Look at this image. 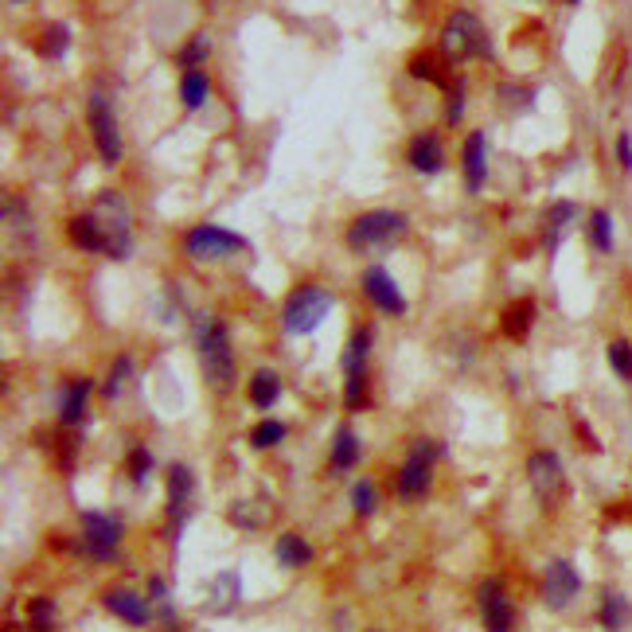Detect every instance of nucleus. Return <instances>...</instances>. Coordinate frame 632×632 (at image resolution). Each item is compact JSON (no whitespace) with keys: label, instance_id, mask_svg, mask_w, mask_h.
Returning a JSON list of instances; mask_svg holds the SVG:
<instances>
[{"label":"nucleus","instance_id":"nucleus-25","mask_svg":"<svg viewBox=\"0 0 632 632\" xmlns=\"http://www.w3.org/2000/svg\"><path fill=\"white\" fill-rule=\"evenodd\" d=\"M578 215V207L570 203V199H562V203H554L551 211H547V246H558L562 235H566V227H570V219Z\"/></svg>","mask_w":632,"mask_h":632},{"label":"nucleus","instance_id":"nucleus-16","mask_svg":"<svg viewBox=\"0 0 632 632\" xmlns=\"http://www.w3.org/2000/svg\"><path fill=\"white\" fill-rule=\"evenodd\" d=\"M106 609L114 617H121V621H129V625H145L149 621V601L133 590H110L106 593Z\"/></svg>","mask_w":632,"mask_h":632},{"label":"nucleus","instance_id":"nucleus-27","mask_svg":"<svg viewBox=\"0 0 632 632\" xmlns=\"http://www.w3.org/2000/svg\"><path fill=\"white\" fill-rule=\"evenodd\" d=\"M207 75L203 71H184V79H180V98H184V106L188 110H199L203 106V98H207Z\"/></svg>","mask_w":632,"mask_h":632},{"label":"nucleus","instance_id":"nucleus-38","mask_svg":"<svg viewBox=\"0 0 632 632\" xmlns=\"http://www.w3.org/2000/svg\"><path fill=\"white\" fill-rule=\"evenodd\" d=\"M51 617H55V605H51L47 597H36V601H32V621H36V629L47 632V625H51Z\"/></svg>","mask_w":632,"mask_h":632},{"label":"nucleus","instance_id":"nucleus-11","mask_svg":"<svg viewBox=\"0 0 632 632\" xmlns=\"http://www.w3.org/2000/svg\"><path fill=\"white\" fill-rule=\"evenodd\" d=\"M476 597H480L484 629L488 632H512L515 629V609H512V601H508V593H504V586H500L496 578H488V582L476 590Z\"/></svg>","mask_w":632,"mask_h":632},{"label":"nucleus","instance_id":"nucleus-34","mask_svg":"<svg viewBox=\"0 0 632 632\" xmlns=\"http://www.w3.org/2000/svg\"><path fill=\"white\" fill-rule=\"evenodd\" d=\"M410 75H414V79L445 82V79H441V71H437V59H434V55H414V59H410Z\"/></svg>","mask_w":632,"mask_h":632},{"label":"nucleus","instance_id":"nucleus-28","mask_svg":"<svg viewBox=\"0 0 632 632\" xmlns=\"http://www.w3.org/2000/svg\"><path fill=\"white\" fill-rule=\"evenodd\" d=\"M531 320H535V305H531V301H519V305H512V309L504 313V332H508L512 340H519V336L531 332Z\"/></svg>","mask_w":632,"mask_h":632},{"label":"nucleus","instance_id":"nucleus-18","mask_svg":"<svg viewBox=\"0 0 632 632\" xmlns=\"http://www.w3.org/2000/svg\"><path fill=\"white\" fill-rule=\"evenodd\" d=\"M441 160H445V153H441V141H437L434 133H422V137L410 141V164L418 172L434 176V172H441Z\"/></svg>","mask_w":632,"mask_h":632},{"label":"nucleus","instance_id":"nucleus-26","mask_svg":"<svg viewBox=\"0 0 632 632\" xmlns=\"http://www.w3.org/2000/svg\"><path fill=\"white\" fill-rule=\"evenodd\" d=\"M367 348H371V332H367V328L352 332L348 352H344V371H348V375H363V371H367Z\"/></svg>","mask_w":632,"mask_h":632},{"label":"nucleus","instance_id":"nucleus-2","mask_svg":"<svg viewBox=\"0 0 632 632\" xmlns=\"http://www.w3.org/2000/svg\"><path fill=\"white\" fill-rule=\"evenodd\" d=\"M332 313V293L320 289V285H301L289 301H285V313H281V324L289 336H309L324 324V316Z\"/></svg>","mask_w":632,"mask_h":632},{"label":"nucleus","instance_id":"nucleus-41","mask_svg":"<svg viewBox=\"0 0 632 632\" xmlns=\"http://www.w3.org/2000/svg\"><path fill=\"white\" fill-rule=\"evenodd\" d=\"M461 114H465V102H461V86H457V90L449 94V110H445V118L457 125V121H461Z\"/></svg>","mask_w":632,"mask_h":632},{"label":"nucleus","instance_id":"nucleus-19","mask_svg":"<svg viewBox=\"0 0 632 632\" xmlns=\"http://www.w3.org/2000/svg\"><path fill=\"white\" fill-rule=\"evenodd\" d=\"M71 242L82 246V250H106V231L98 223V215H75L71 219Z\"/></svg>","mask_w":632,"mask_h":632},{"label":"nucleus","instance_id":"nucleus-13","mask_svg":"<svg viewBox=\"0 0 632 632\" xmlns=\"http://www.w3.org/2000/svg\"><path fill=\"white\" fill-rule=\"evenodd\" d=\"M363 293H367L383 313H395V316L406 313V297L398 293V285L391 281V274H387L383 266H371V270L363 274Z\"/></svg>","mask_w":632,"mask_h":632},{"label":"nucleus","instance_id":"nucleus-6","mask_svg":"<svg viewBox=\"0 0 632 632\" xmlns=\"http://www.w3.org/2000/svg\"><path fill=\"white\" fill-rule=\"evenodd\" d=\"M94 215H98V223H102V231H106V254L110 258H129V246H133V235H129V215H125V203L118 196H106L98 199V207H94Z\"/></svg>","mask_w":632,"mask_h":632},{"label":"nucleus","instance_id":"nucleus-12","mask_svg":"<svg viewBox=\"0 0 632 632\" xmlns=\"http://www.w3.org/2000/svg\"><path fill=\"white\" fill-rule=\"evenodd\" d=\"M582 590V578H578V570L566 562V558H558L547 566V582H543V601L551 605V609H566L574 597Z\"/></svg>","mask_w":632,"mask_h":632},{"label":"nucleus","instance_id":"nucleus-37","mask_svg":"<svg viewBox=\"0 0 632 632\" xmlns=\"http://www.w3.org/2000/svg\"><path fill=\"white\" fill-rule=\"evenodd\" d=\"M207 51H211V43H207V36H196V40L184 47V55H180V63L188 67V71H196L199 59H207Z\"/></svg>","mask_w":632,"mask_h":632},{"label":"nucleus","instance_id":"nucleus-5","mask_svg":"<svg viewBox=\"0 0 632 632\" xmlns=\"http://www.w3.org/2000/svg\"><path fill=\"white\" fill-rule=\"evenodd\" d=\"M434 457H441V445L418 437L410 445V457L406 465L398 469V496H422L430 488V476H434Z\"/></svg>","mask_w":632,"mask_h":632},{"label":"nucleus","instance_id":"nucleus-43","mask_svg":"<svg viewBox=\"0 0 632 632\" xmlns=\"http://www.w3.org/2000/svg\"><path fill=\"white\" fill-rule=\"evenodd\" d=\"M566 4H570V8H574V4H582V0H566Z\"/></svg>","mask_w":632,"mask_h":632},{"label":"nucleus","instance_id":"nucleus-8","mask_svg":"<svg viewBox=\"0 0 632 632\" xmlns=\"http://www.w3.org/2000/svg\"><path fill=\"white\" fill-rule=\"evenodd\" d=\"M121 543V523L110 515L86 512L82 515V547L94 554L98 562H110Z\"/></svg>","mask_w":632,"mask_h":632},{"label":"nucleus","instance_id":"nucleus-1","mask_svg":"<svg viewBox=\"0 0 632 632\" xmlns=\"http://www.w3.org/2000/svg\"><path fill=\"white\" fill-rule=\"evenodd\" d=\"M199 367H203V375H207V383L215 391L231 387V379H235V356H231V332H227V324L211 320L203 328V336H199Z\"/></svg>","mask_w":632,"mask_h":632},{"label":"nucleus","instance_id":"nucleus-39","mask_svg":"<svg viewBox=\"0 0 632 632\" xmlns=\"http://www.w3.org/2000/svg\"><path fill=\"white\" fill-rule=\"evenodd\" d=\"M363 383H367V371H363V375H348V387H344L348 406H359V398H363Z\"/></svg>","mask_w":632,"mask_h":632},{"label":"nucleus","instance_id":"nucleus-24","mask_svg":"<svg viewBox=\"0 0 632 632\" xmlns=\"http://www.w3.org/2000/svg\"><path fill=\"white\" fill-rule=\"evenodd\" d=\"M359 461V441H356V434L348 430V426H340L336 430V441H332V469H352Z\"/></svg>","mask_w":632,"mask_h":632},{"label":"nucleus","instance_id":"nucleus-14","mask_svg":"<svg viewBox=\"0 0 632 632\" xmlns=\"http://www.w3.org/2000/svg\"><path fill=\"white\" fill-rule=\"evenodd\" d=\"M238 601H242V578H238L235 570H223L215 582H211V597H207V609L211 613H219V617H227V613H235Z\"/></svg>","mask_w":632,"mask_h":632},{"label":"nucleus","instance_id":"nucleus-31","mask_svg":"<svg viewBox=\"0 0 632 632\" xmlns=\"http://www.w3.org/2000/svg\"><path fill=\"white\" fill-rule=\"evenodd\" d=\"M605 356H609V367H613L625 383H632V344L629 340H613Z\"/></svg>","mask_w":632,"mask_h":632},{"label":"nucleus","instance_id":"nucleus-21","mask_svg":"<svg viewBox=\"0 0 632 632\" xmlns=\"http://www.w3.org/2000/svg\"><path fill=\"white\" fill-rule=\"evenodd\" d=\"M86 395H90V379H75V383H67V391H63V426H79L82 414H86Z\"/></svg>","mask_w":632,"mask_h":632},{"label":"nucleus","instance_id":"nucleus-30","mask_svg":"<svg viewBox=\"0 0 632 632\" xmlns=\"http://www.w3.org/2000/svg\"><path fill=\"white\" fill-rule=\"evenodd\" d=\"M67 47H71V32H67V24H55V28H47V32H43V43H40L43 59H63V55H67Z\"/></svg>","mask_w":632,"mask_h":632},{"label":"nucleus","instance_id":"nucleus-23","mask_svg":"<svg viewBox=\"0 0 632 632\" xmlns=\"http://www.w3.org/2000/svg\"><path fill=\"white\" fill-rule=\"evenodd\" d=\"M277 398H281V379H277L274 371H258V375L250 379V402H254L258 410H270Z\"/></svg>","mask_w":632,"mask_h":632},{"label":"nucleus","instance_id":"nucleus-4","mask_svg":"<svg viewBox=\"0 0 632 632\" xmlns=\"http://www.w3.org/2000/svg\"><path fill=\"white\" fill-rule=\"evenodd\" d=\"M406 231V215L398 211H367L359 215L348 231V246L352 250H367V246H383V242H395Z\"/></svg>","mask_w":632,"mask_h":632},{"label":"nucleus","instance_id":"nucleus-15","mask_svg":"<svg viewBox=\"0 0 632 632\" xmlns=\"http://www.w3.org/2000/svg\"><path fill=\"white\" fill-rule=\"evenodd\" d=\"M192 492H196V476L188 465H172L168 469V500H172V515L176 523H184V515L192 508Z\"/></svg>","mask_w":632,"mask_h":632},{"label":"nucleus","instance_id":"nucleus-36","mask_svg":"<svg viewBox=\"0 0 632 632\" xmlns=\"http://www.w3.org/2000/svg\"><path fill=\"white\" fill-rule=\"evenodd\" d=\"M133 371V363H129V356H121L118 363H114V371H110V383L102 387V395L106 398H118L121 395V387H125V375Z\"/></svg>","mask_w":632,"mask_h":632},{"label":"nucleus","instance_id":"nucleus-44","mask_svg":"<svg viewBox=\"0 0 632 632\" xmlns=\"http://www.w3.org/2000/svg\"><path fill=\"white\" fill-rule=\"evenodd\" d=\"M40 632H43V629H40Z\"/></svg>","mask_w":632,"mask_h":632},{"label":"nucleus","instance_id":"nucleus-10","mask_svg":"<svg viewBox=\"0 0 632 632\" xmlns=\"http://www.w3.org/2000/svg\"><path fill=\"white\" fill-rule=\"evenodd\" d=\"M184 246H188V254H192V258H227V254L246 250V238L231 235V231H223V227H211V223H207V227L188 231Z\"/></svg>","mask_w":632,"mask_h":632},{"label":"nucleus","instance_id":"nucleus-9","mask_svg":"<svg viewBox=\"0 0 632 632\" xmlns=\"http://www.w3.org/2000/svg\"><path fill=\"white\" fill-rule=\"evenodd\" d=\"M90 129H94V145L106 164H118L121 160V137H118V121L114 110L102 94H90Z\"/></svg>","mask_w":632,"mask_h":632},{"label":"nucleus","instance_id":"nucleus-29","mask_svg":"<svg viewBox=\"0 0 632 632\" xmlns=\"http://www.w3.org/2000/svg\"><path fill=\"white\" fill-rule=\"evenodd\" d=\"M590 242L601 254L613 250V215L609 211H593L590 215Z\"/></svg>","mask_w":632,"mask_h":632},{"label":"nucleus","instance_id":"nucleus-35","mask_svg":"<svg viewBox=\"0 0 632 632\" xmlns=\"http://www.w3.org/2000/svg\"><path fill=\"white\" fill-rule=\"evenodd\" d=\"M352 504H356L359 515L375 512V484H371V480H359L356 488H352Z\"/></svg>","mask_w":632,"mask_h":632},{"label":"nucleus","instance_id":"nucleus-22","mask_svg":"<svg viewBox=\"0 0 632 632\" xmlns=\"http://www.w3.org/2000/svg\"><path fill=\"white\" fill-rule=\"evenodd\" d=\"M309 558H313V547H309L297 531H289V535H281V539H277V562H281V566L297 570V566H305Z\"/></svg>","mask_w":632,"mask_h":632},{"label":"nucleus","instance_id":"nucleus-7","mask_svg":"<svg viewBox=\"0 0 632 632\" xmlns=\"http://www.w3.org/2000/svg\"><path fill=\"white\" fill-rule=\"evenodd\" d=\"M527 476H531V488L539 492V500H543L547 508L558 504V500L566 496V473H562L558 453H551V449L531 453V461H527Z\"/></svg>","mask_w":632,"mask_h":632},{"label":"nucleus","instance_id":"nucleus-33","mask_svg":"<svg viewBox=\"0 0 632 632\" xmlns=\"http://www.w3.org/2000/svg\"><path fill=\"white\" fill-rule=\"evenodd\" d=\"M153 473V457H149V449H133L129 453V476H133V484H145Z\"/></svg>","mask_w":632,"mask_h":632},{"label":"nucleus","instance_id":"nucleus-40","mask_svg":"<svg viewBox=\"0 0 632 632\" xmlns=\"http://www.w3.org/2000/svg\"><path fill=\"white\" fill-rule=\"evenodd\" d=\"M617 164H621L625 172H632V133H621V137H617Z\"/></svg>","mask_w":632,"mask_h":632},{"label":"nucleus","instance_id":"nucleus-17","mask_svg":"<svg viewBox=\"0 0 632 632\" xmlns=\"http://www.w3.org/2000/svg\"><path fill=\"white\" fill-rule=\"evenodd\" d=\"M484 172H488V141H484V133H473L465 141V184H469V192H480Z\"/></svg>","mask_w":632,"mask_h":632},{"label":"nucleus","instance_id":"nucleus-20","mask_svg":"<svg viewBox=\"0 0 632 632\" xmlns=\"http://www.w3.org/2000/svg\"><path fill=\"white\" fill-rule=\"evenodd\" d=\"M597 621H601V629L605 632H621L629 625V601H625V593H605L601 597V613H597Z\"/></svg>","mask_w":632,"mask_h":632},{"label":"nucleus","instance_id":"nucleus-32","mask_svg":"<svg viewBox=\"0 0 632 632\" xmlns=\"http://www.w3.org/2000/svg\"><path fill=\"white\" fill-rule=\"evenodd\" d=\"M281 437H285V426L266 418V422H262V426H258V430L250 434V445H254V449H270V445H277Z\"/></svg>","mask_w":632,"mask_h":632},{"label":"nucleus","instance_id":"nucleus-42","mask_svg":"<svg viewBox=\"0 0 632 632\" xmlns=\"http://www.w3.org/2000/svg\"><path fill=\"white\" fill-rule=\"evenodd\" d=\"M149 593H153V597H157V601H164V582H160V578H153V582H149Z\"/></svg>","mask_w":632,"mask_h":632},{"label":"nucleus","instance_id":"nucleus-3","mask_svg":"<svg viewBox=\"0 0 632 632\" xmlns=\"http://www.w3.org/2000/svg\"><path fill=\"white\" fill-rule=\"evenodd\" d=\"M441 47H445V55L457 59V63L492 51V43H488L484 28H480V20H476L473 12H465V8L445 20V28H441Z\"/></svg>","mask_w":632,"mask_h":632}]
</instances>
